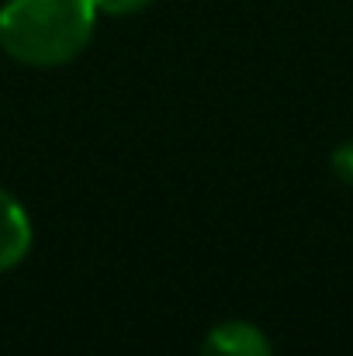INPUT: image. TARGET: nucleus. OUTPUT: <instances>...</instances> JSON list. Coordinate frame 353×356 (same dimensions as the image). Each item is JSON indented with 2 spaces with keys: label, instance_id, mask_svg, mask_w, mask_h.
Masks as SVG:
<instances>
[{
  "label": "nucleus",
  "instance_id": "f257e3e1",
  "mask_svg": "<svg viewBox=\"0 0 353 356\" xmlns=\"http://www.w3.org/2000/svg\"><path fill=\"white\" fill-rule=\"evenodd\" d=\"M94 0H7L0 7V49L35 70L73 63L94 38Z\"/></svg>",
  "mask_w": 353,
  "mask_h": 356
},
{
  "label": "nucleus",
  "instance_id": "f03ea898",
  "mask_svg": "<svg viewBox=\"0 0 353 356\" xmlns=\"http://www.w3.org/2000/svg\"><path fill=\"white\" fill-rule=\"evenodd\" d=\"M31 249V218L21 201L0 191V273L14 270Z\"/></svg>",
  "mask_w": 353,
  "mask_h": 356
},
{
  "label": "nucleus",
  "instance_id": "20e7f679",
  "mask_svg": "<svg viewBox=\"0 0 353 356\" xmlns=\"http://www.w3.org/2000/svg\"><path fill=\"white\" fill-rule=\"evenodd\" d=\"M329 166H333V173H336V180H340V184L353 187V138L333 149V156H329Z\"/></svg>",
  "mask_w": 353,
  "mask_h": 356
},
{
  "label": "nucleus",
  "instance_id": "39448f33",
  "mask_svg": "<svg viewBox=\"0 0 353 356\" xmlns=\"http://www.w3.org/2000/svg\"><path fill=\"white\" fill-rule=\"evenodd\" d=\"M152 0H94L97 14H111V17H128V14H139L146 10Z\"/></svg>",
  "mask_w": 353,
  "mask_h": 356
},
{
  "label": "nucleus",
  "instance_id": "7ed1b4c3",
  "mask_svg": "<svg viewBox=\"0 0 353 356\" xmlns=\"http://www.w3.org/2000/svg\"><path fill=\"white\" fill-rule=\"evenodd\" d=\"M198 356H274V346L249 322H222L205 336Z\"/></svg>",
  "mask_w": 353,
  "mask_h": 356
}]
</instances>
